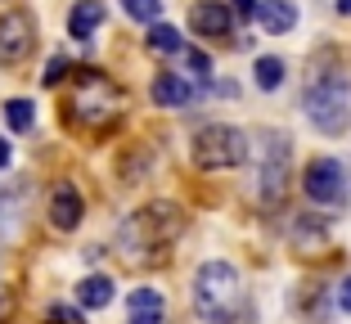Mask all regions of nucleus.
<instances>
[{"instance_id":"f8f14e48","label":"nucleus","mask_w":351,"mask_h":324,"mask_svg":"<svg viewBox=\"0 0 351 324\" xmlns=\"http://www.w3.org/2000/svg\"><path fill=\"white\" fill-rule=\"evenodd\" d=\"M126 311H131V324H162V293L158 288H131Z\"/></svg>"},{"instance_id":"b1692460","label":"nucleus","mask_w":351,"mask_h":324,"mask_svg":"<svg viewBox=\"0 0 351 324\" xmlns=\"http://www.w3.org/2000/svg\"><path fill=\"white\" fill-rule=\"evenodd\" d=\"M338 306H342V311L351 315V275H347V279H342V288H338Z\"/></svg>"},{"instance_id":"6e6552de","label":"nucleus","mask_w":351,"mask_h":324,"mask_svg":"<svg viewBox=\"0 0 351 324\" xmlns=\"http://www.w3.org/2000/svg\"><path fill=\"white\" fill-rule=\"evenodd\" d=\"M32 41H36V27L23 10H10L0 18V63H23Z\"/></svg>"},{"instance_id":"4be33fe9","label":"nucleus","mask_w":351,"mask_h":324,"mask_svg":"<svg viewBox=\"0 0 351 324\" xmlns=\"http://www.w3.org/2000/svg\"><path fill=\"white\" fill-rule=\"evenodd\" d=\"M63 73H68V63H63V59H50V68H45V86H59Z\"/></svg>"},{"instance_id":"0eeeda50","label":"nucleus","mask_w":351,"mask_h":324,"mask_svg":"<svg viewBox=\"0 0 351 324\" xmlns=\"http://www.w3.org/2000/svg\"><path fill=\"white\" fill-rule=\"evenodd\" d=\"M302 189H306L311 203H320V208H338L347 199V180H342V167L333 158H315L302 176Z\"/></svg>"},{"instance_id":"aec40b11","label":"nucleus","mask_w":351,"mask_h":324,"mask_svg":"<svg viewBox=\"0 0 351 324\" xmlns=\"http://www.w3.org/2000/svg\"><path fill=\"white\" fill-rule=\"evenodd\" d=\"M180 59H185V68L198 77V82H207V77H212V63H207L203 50H180Z\"/></svg>"},{"instance_id":"f3484780","label":"nucleus","mask_w":351,"mask_h":324,"mask_svg":"<svg viewBox=\"0 0 351 324\" xmlns=\"http://www.w3.org/2000/svg\"><path fill=\"white\" fill-rule=\"evenodd\" d=\"M252 77H257L261 90H279V86H284V59H275V54H261L257 68H252Z\"/></svg>"},{"instance_id":"a211bd4d","label":"nucleus","mask_w":351,"mask_h":324,"mask_svg":"<svg viewBox=\"0 0 351 324\" xmlns=\"http://www.w3.org/2000/svg\"><path fill=\"white\" fill-rule=\"evenodd\" d=\"M5 117H10L14 131H32V122H36V108H32L27 99H10V104H5Z\"/></svg>"},{"instance_id":"1a4fd4ad","label":"nucleus","mask_w":351,"mask_h":324,"mask_svg":"<svg viewBox=\"0 0 351 324\" xmlns=\"http://www.w3.org/2000/svg\"><path fill=\"white\" fill-rule=\"evenodd\" d=\"M82 212H86V203H82V189L73 180H63V185L50 189V225L54 230H77Z\"/></svg>"},{"instance_id":"7ed1b4c3","label":"nucleus","mask_w":351,"mask_h":324,"mask_svg":"<svg viewBox=\"0 0 351 324\" xmlns=\"http://www.w3.org/2000/svg\"><path fill=\"white\" fill-rule=\"evenodd\" d=\"M302 108H306V117L315 126H320L324 136H342L351 122V86L347 77H315L306 90V99H302Z\"/></svg>"},{"instance_id":"4468645a","label":"nucleus","mask_w":351,"mask_h":324,"mask_svg":"<svg viewBox=\"0 0 351 324\" xmlns=\"http://www.w3.org/2000/svg\"><path fill=\"white\" fill-rule=\"evenodd\" d=\"M261 23H266L270 36H284V32L298 27V5L293 0H261Z\"/></svg>"},{"instance_id":"39448f33","label":"nucleus","mask_w":351,"mask_h":324,"mask_svg":"<svg viewBox=\"0 0 351 324\" xmlns=\"http://www.w3.org/2000/svg\"><path fill=\"white\" fill-rule=\"evenodd\" d=\"M257 199L261 208H275V203H284V194H289V158H293V145L289 136H279V131H266L257 145Z\"/></svg>"},{"instance_id":"20e7f679","label":"nucleus","mask_w":351,"mask_h":324,"mask_svg":"<svg viewBox=\"0 0 351 324\" xmlns=\"http://www.w3.org/2000/svg\"><path fill=\"white\" fill-rule=\"evenodd\" d=\"M248 131H239V126H226V122H212L203 126L194 136V162L203 171H230L239 162H248Z\"/></svg>"},{"instance_id":"423d86ee","label":"nucleus","mask_w":351,"mask_h":324,"mask_svg":"<svg viewBox=\"0 0 351 324\" xmlns=\"http://www.w3.org/2000/svg\"><path fill=\"white\" fill-rule=\"evenodd\" d=\"M117 108H122V95L108 77L99 73H82L77 77V90H73V117L77 122H90V126H104L113 122Z\"/></svg>"},{"instance_id":"6ab92c4d","label":"nucleus","mask_w":351,"mask_h":324,"mask_svg":"<svg viewBox=\"0 0 351 324\" xmlns=\"http://www.w3.org/2000/svg\"><path fill=\"white\" fill-rule=\"evenodd\" d=\"M122 10L131 14L135 23H158V14H162V0H122Z\"/></svg>"},{"instance_id":"dca6fc26","label":"nucleus","mask_w":351,"mask_h":324,"mask_svg":"<svg viewBox=\"0 0 351 324\" xmlns=\"http://www.w3.org/2000/svg\"><path fill=\"white\" fill-rule=\"evenodd\" d=\"M149 50L154 54H180L185 50V36L176 27H167V23H154V32H149Z\"/></svg>"},{"instance_id":"a878e982","label":"nucleus","mask_w":351,"mask_h":324,"mask_svg":"<svg viewBox=\"0 0 351 324\" xmlns=\"http://www.w3.org/2000/svg\"><path fill=\"white\" fill-rule=\"evenodd\" d=\"M338 14H347V18H351V0H338Z\"/></svg>"},{"instance_id":"393cba45","label":"nucleus","mask_w":351,"mask_h":324,"mask_svg":"<svg viewBox=\"0 0 351 324\" xmlns=\"http://www.w3.org/2000/svg\"><path fill=\"white\" fill-rule=\"evenodd\" d=\"M5 162H10V145H5V140H0V167H5Z\"/></svg>"},{"instance_id":"f03ea898","label":"nucleus","mask_w":351,"mask_h":324,"mask_svg":"<svg viewBox=\"0 0 351 324\" xmlns=\"http://www.w3.org/2000/svg\"><path fill=\"white\" fill-rule=\"evenodd\" d=\"M180 208H171V203H149V208H140L135 216H126L122 234H117V243H122V257L126 262H158L162 257V248L180 234Z\"/></svg>"},{"instance_id":"ddd939ff","label":"nucleus","mask_w":351,"mask_h":324,"mask_svg":"<svg viewBox=\"0 0 351 324\" xmlns=\"http://www.w3.org/2000/svg\"><path fill=\"white\" fill-rule=\"evenodd\" d=\"M113 279L108 275H86L82 284H77V306H86V311H104V306L113 302Z\"/></svg>"},{"instance_id":"f257e3e1","label":"nucleus","mask_w":351,"mask_h":324,"mask_svg":"<svg viewBox=\"0 0 351 324\" xmlns=\"http://www.w3.org/2000/svg\"><path fill=\"white\" fill-rule=\"evenodd\" d=\"M194 315L203 324H234L243 315V279L230 262H203L194 275Z\"/></svg>"},{"instance_id":"412c9836","label":"nucleus","mask_w":351,"mask_h":324,"mask_svg":"<svg viewBox=\"0 0 351 324\" xmlns=\"http://www.w3.org/2000/svg\"><path fill=\"white\" fill-rule=\"evenodd\" d=\"M45 324H82V315L68 311V306H50V311H45Z\"/></svg>"},{"instance_id":"5701e85b","label":"nucleus","mask_w":351,"mask_h":324,"mask_svg":"<svg viewBox=\"0 0 351 324\" xmlns=\"http://www.w3.org/2000/svg\"><path fill=\"white\" fill-rule=\"evenodd\" d=\"M234 10H239V18H252L261 10V0H234Z\"/></svg>"},{"instance_id":"9b49d317","label":"nucleus","mask_w":351,"mask_h":324,"mask_svg":"<svg viewBox=\"0 0 351 324\" xmlns=\"http://www.w3.org/2000/svg\"><path fill=\"white\" fill-rule=\"evenodd\" d=\"M154 104H162V108H189V104H194V86H189L180 73H158L154 77Z\"/></svg>"},{"instance_id":"9d476101","label":"nucleus","mask_w":351,"mask_h":324,"mask_svg":"<svg viewBox=\"0 0 351 324\" xmlns=\"http://www.w3.org/2000/svg\"><path fill=\"white\" fill-rule=\"evenodd\" d=\"M189 27H194L198 36H230L234 14H230L221 0H203V5H194V10H189Z\"/></svg>"},{"instance_id":"2eb2a0df","label":"nucleus","mask_w":351,"mask_h":324,"mask_svg":"<svg viewBox=\"0 0 351 324\" xmlns=\"http://www.w3.org/2000/svg\"><path fill=\"white\" fill-rule=\"evenodd\" d=\"M104 23V0H77L73 5V14H68V32H73V36H90L95 27H99Z\"/></svg>"}]
</instances>
